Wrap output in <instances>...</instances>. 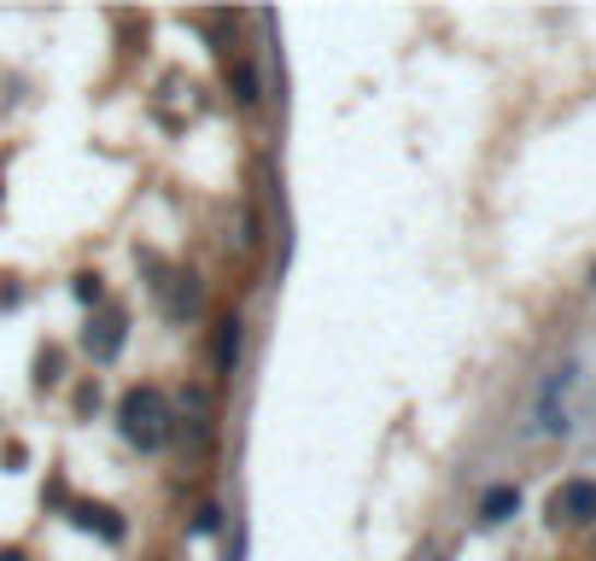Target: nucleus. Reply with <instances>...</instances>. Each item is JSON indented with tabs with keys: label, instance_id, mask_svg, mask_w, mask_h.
<instances>
[{
	"label": "nucleus",
	"instance_id": "nucleus-1",
	"mask_svg": "<svg viewBox=\"0 0 596 561\" xmlns=\"http://www.w3.org/2000/svg\"><path fill=\"white\" fill-rule=\"evenodd\" d=\"M117 428L135 451H159L170 439V404L159 386H129L124 404H117Z\"/></svg>",
	"mask_w": 596,
	"mask_h": 561
},
{
	"label": "nucleus",
	"instance_id": "nucleus-2",
	"mask_svg": "<svg viewBox=\"0 0 596 561\" xmlns=\"http://www.w3.org/2000/svg\"><path fill=\"white\" fill-rule=\"evenodd\" d=\"M124 339H129V316H124V311H117V304H112L106 316H94V322H89V334H82V346H89V357H94V363H112V357L124 351Z\"/></svg>",
	"mask_w": 596,
	"mask_h": 561
},
{
	"label": "nucleus",
	"instance_id": "nucleus-3",
	"mask_svg": "<svg viewBox=\"0 0 596 561\" xmlns=\"http://www.w3.org/2000/svg\"><path fill=\"white\" fill-rule=\"evenodd\" d=\"M550 515H556V521H573V526H591V521H596V486H591V480H568V486H556Z\"/></svg>",
	"mask_w": 596,
	"mask_h": 561
},
{
	"label": "nucleus",
	"instance_id": "nucleus-4",
	"mask_svg": "<svg viewBox=\"0 0 596 561\" xmlns=\"http://www.w3.org/2000/svg\"><path fill=\"white\" fill-rule=\"evenodd\" d=\"M152 293L164 299V316L170 322H187L206 304V293H199V276H164V281H152Z\"/></svg>",
	"mask_w": 596,
	"mask_h": 561
},
{
	"label": "nucleus",
	"instance_id": "nucleus-5",
	"mask_svg": "<svg viewBox=\"0 0 596 561\" xmlns=\"http://www.w3.org/2000/svg\"><path fill=\"white\" fill-rule=\"evenodd\" d=\"M568 381H573V369H556L550 381H544V393H538V428H544V433H568V410H561V398H568Z\"/></svg>",
	"mask_w": 596,
	"mask_h": 561
},
{
	"label": "nucleus",
	"instance_id": "nucleus-6",
	"mask_svg": "<svg viewBox=\"0 0 596 561\" xmlns=\"http://www.w3.org/2000/svg\"><path fill=\"white\" fill-rule=\"evenodd\" d=\"M241 339H246V322L241 316H223L217 322V346H211V363H217V381H229L234 374V363H241Z\"/></svg>",
	"mask_w": 596,
	"mask_h": 561
},
{
	"label": "nucleus",
	"instance_id": "nucleus-7",
	"mask_svg": "<svg viewBox=\"0 0 596 561\" xmlns=\"http://www.w3.org/2000/svg\"><path fill=\"white\" fill-rule=\"evenodd\" d=\"M515 509H521V491H515V486H491L486 498H480V521H486V526H498V521L515 515Z\"/></svg>",
	"mask_w": 596,
	"mask_h": 561
},
{
	"label": "nucleus",
	"instance_id": "nucleus-8",
	"mask_svg": "<svg viewBox=\"0 0 596 561\" xmlns=\"http://www.w3.org/2000/svg\"><path fill=\"white\" fill-rule=\"evenodd\" d=\"M229 89H234V100H241V106H258V100H264V94H258V71H252L246 59L229 65Z\"/></svg>",
	"mask_w": 596,
	"mask_h": 561
},
{
	"label": "nucleus",
	"instance_id": "nucleus-9",
	"mask_svg": "<svg viewBox=\"0 0 596 561\" xmlns=\"http://www.w3.org/2000/svg\"><path fill=\"white\" fill-rule=\"evenodd\" d=\"M77 521H82V526H100L106 538H124V521H112V509H89V503H82Z\"/></svg>",
	"mask_w": 596,
	"mask_h": 561
},
{
	"label": "nucleus",
	"instance_id": "nucleus-10",
	"mask_svg": "<svg viewBox=\"0 0 596 561\" xmlns=\"http://www.w3.org/2000/svg\"><path fill=\"white\" fill-rule=\"evenodd\" d=\"M77 299H82V304H100V299H106V287H100V276H77Z\"/></svg>",
	"mask_w": 596,
	"mask_h": 561
},
{
	"label": "nucleus",
	"instance_id": "nucleus-11",
	"mask_svg": "<svg viewBox=\"0 0 596 561\" xmlns=\"http://www.w3.org/2000/svg\"><path fill=\"white\" fill-rule=\"evenodd\" d=\"M217 526H223V521H217V509H199V521H194V533H217Z\"/></svg>",
	"mask_w": 596,
	"mask_h": 561
},
{
	"label": "nucleus",
	"instance_id": "nucleus-12",
	"mask_svg": "<svg viewBox=\"0 0 596 561\" xmlns=\"http://www.w3.org/2000/svg\"><path fill=\"white\" fill-rule=\"evenodd\" d=\"M0 561H24V556H19V550H7V556H0Z\"/></svg>",
	"mask_w": 596,
	"mask_h": 561
}]
</instances>
